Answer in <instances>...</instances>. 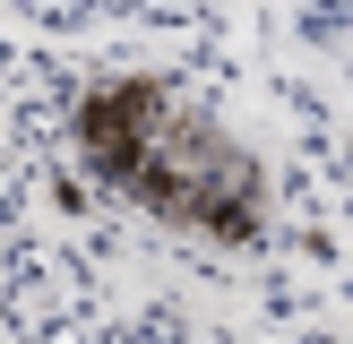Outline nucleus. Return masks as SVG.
I'll return each instance as SVG.
<instances>
[{
    "label": "nucleus",
    "instance_id": "obj_3",
    "mask_svg": "<svg viewBox=\"0 0 353 344\" xmlns=\"http://www.w3.org/2000/svg\"><path fill=\"white\" fill-rule=\"evenodd\" d=\"M310 26L336 43V61L353 69V0H310Z\"/></svg>",
    "mask_w": 353,
    "mask_h": 344
},
{
    "label": "nucleus",
    "instance_id": "obj_1",
    "mask_svg": "<svg viewBox=\"0 0 353 344\" xmlns=\"http://www.w3.org/2000/svg\"><path fill=\"white\" fill-rule=\"evenodd\" d=\"M78 147L121 198H138L164 224H190V233H216V241H250L259 215H268V181H259L250 147L155 78L95 86L78 103Z\"/></svg>",
    "mask_w": 353,
    "mask_h": 344
},
{
    "label": "nucleus",
    "instance_id": "obj_2",
    "mask_svg": "<svg viewBox=\"0 0 353 344\" xmlns=\"http://www.w3.org/2000/svg\"><path fill=\"white\" fill-rule=\"evenodd\" d=\"M34 17L52 26H86V17H199V9H224V0H26Z\"/></svg>",
    "mask_w": 353,
    "mask_h": 344
}]
</instances>
